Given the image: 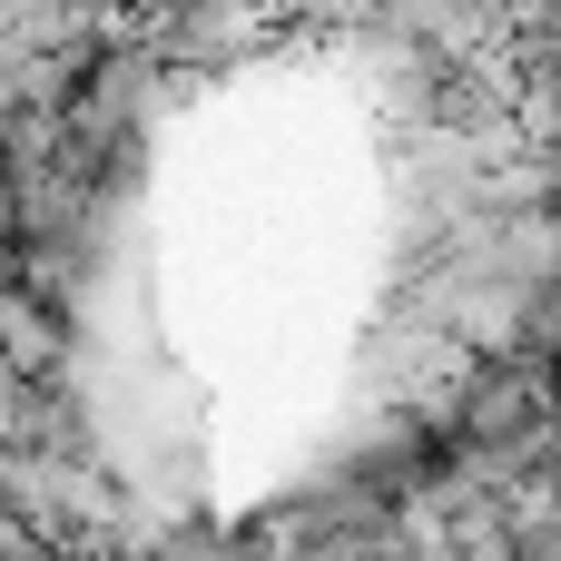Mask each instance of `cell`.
<instances>
[{
    "label": "cell",
    "mask_w": 561,
    "mask_h": 561,
    "mask_svg": "<svg viewBox=\"0 0 561 561\" xmlns=\"http://www.w3.org/2000/svg\"><path fill=\"white\" fill-rule=\"evenodd\" d=\"M0 217H10V168H0Z\"/></svg>",
    "instance_id": "obj_1"
}]
</instances>
